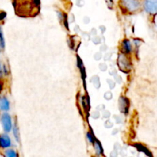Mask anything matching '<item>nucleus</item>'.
I'll return each mask as SVG.
<instances>
[{
  "label": "nucleus",
  "mask_w": 157,
  "mask_h": 157,
  "mask_svg": "<svg viewBox=\"0 0 157 157\" xmlns=\"http://www.w3.org/2000/svg\"><path fill=\"white\" fill-rule=\"evenodd\" d=\"M120 110L124 113H128L129 101L125 98H121L120 99Z\"/></svg>",
  "instance_id": "nucleus-7"
},
{
  "label": "nucleus",
  "mask_w": 157,
  "mask_h": 157,
  "mask_svg": "<svg viewBox=\"0 0 157 157\" xmlns=\"http://www.w3.org/2000/svg\"><path fill=\"white\" fill-rule=\"evenodd\" d=\"M87 139H88L89 142L91 143V144H93L94 142V140H95V138L94 137L93 135H92L90 133H87Z\"/></svg>",
  "instance_id": "nucleus-15"
},
{
  "label": "nucleus",
  "mask_w": 157,
  "mask_h": 157,
  "mask_svg": "<svg viewBox=\"0 0 157 157\" xmlns=\"http://www.w3.org/2000/svg\"><path fill=\"white\" fill-rule=\"evenodd\" d=\"M0 47L2 48H5V39L4 36H3L2 29L1 26H0Z\"/></svg>",
  "instance_id": "nucleus-12"
},
{
  "label": "nucleus",
  "mask_w": 157,
  "mask_h": 157,
  "mask_svg": "<svg viewBox=\"0 0 157 157\" xmlns=\"http://www.w3.org/2000/svg\"><path fill=\"white\" fill-rule=\"evenodd\" d=\"M10 107L9 101L6 97H1L0 98V110L1 111H8Z\"/></svg>",
  "instance_id": "nucleus-8"
},
{
  "label": "nucleus",
  "mask_w": 157,
  "mask_h": 157,
  "mask_svg": "<svg viewBox=\"0 0 157 157\" xmlns=\"http://www.w3.org/2000/svg\"><path fill=\"white\" fill-rule=\"evenodd\" d=\"M39 0H14L16 14L21 17L36 15L39 12Z\"/></svg>",
  "instance_id": "nucleus-1"
},
{
  "label": "nucleus",
  "mask_w": 157,
  "mask_h": 157,
  "mask_svg": "<svg viewBox=\"0 0 157 157\" xmlns=\"http://www.w3.org/2000/svg\"><path fill=\"white\" fill-rule=\"evenodd\" d=\"M123 5L129 11H136L139 9L140 2L137 0H122Z\"/></svg>",
  "instance_id": "nucleus-4"
},
{
  "label": "nucleus",
  "mask_w": 157,
  "mask_h": 157,
  "mask_svg": "<svg viewBox=\"0 0 157 157\" xmlns=\"http://www.w3.org/2000/svg\"><path fill=\"white\" fill-rule=\"evenodd\" d=\"M13 132H14V136L15 137V140H16L18 142H19V133H18V127H17L16 124H15V126H14Z\"/></svg>",
  "instance_id": "nucleus-13"
},
{
  "label": "nucleus",
  "mask_w": 157,
  "mask_h": 157,
  "mask_svg": "<svg viewBox=\"0 0 157 157\" xmlns=\"http://www.w3.org/2000/svg\"><path fill=\"white\" fill-rule=\"evenodd\" d=\"M118 64H119L120 68L125 72H127V71L129 70V67L130 66V64L128 62V60L127 59V58L124 55L119 56Z\"/></svg>",
  "instance_id": "nucleus-5"
},
{
  "label": "nucleus",
  "mask_w": 157,
  "mask_h": 157,
  "mask_svg": "<svg viewBox=\"0 0 157 157\" xmlns=\"http://www.w3.org/2000/svg\"><path fill=\"white\" fill-rule=\"evenodd\" d=\"M12 144L11 142V139L7 134H3L0 135V147L3 149L9 148Z\"/></svg>",
  "instance_id": "nucleus-6"
},
{
  "label": "nucleus",
  "mask_w": 157,
  "mask_h": 157,
  "mask_svg": "<svg viewBox=\"0 0 157 157\" xmlns=\"http://www.w3.org/2000/svg\"><path fill=\"white\" fill-rule=\"evenodd\" d=\"M6 12H0V21H2V20L4 19V18H6Z\"/></svg>",
  "instance_id": "nucleus-16"
},
{
  "label": "nucleus",
  "mask_w": 157,
  "mask_h": 157,
  "mask_svg": "<svg viewBox=\"0 0 157 157\" xmlns=\"http://www.w3.org/2000/svg\"><path fill=\"white\" fill-rule=\"evenodd\" d=\"M135 146H136V147H137V148H138V150H139L140 151H144V153H147V155H150V153H149L148 150H147V149L145 148V147H143L142 145H140V144H136V145H135Z\"/></svg>",
  "instance_id": "nucleus-14"
},
{
  "label": "nucleus",
  "mask_w": 157,
  "mask_h": 157,
  "mask_svg": "<svg viewBox=\"0 0 157 157\" xmlns=\"http://www.w3.org/2000/svg\"><path fill=\"white\" fill-rule=\"evenodd\" d=\"M5 156L7 157H16L18 154L13 150H7L5 152Z\"/></svg>",
  "instance_id": "nucleus-11"
},
{
  "label": "nucleus",
  "mask_w": 157,
  "mask_h": 157,
  "mask_svg": "<svg viewBox=\"0 0 157 157\" xmlns=\"http://www.w3.org/2000/svg\"><path fill=\"white\" fill-rule=\"evenodd\" d=\"M2 73V65H1V63H0V74Z\"/></svg>",
  "instance_id": "nucleus-17"
},
{
  "label": "nucleus",
  "mask_w": 157,
  "mask_h": 157,
  "mask_svg": "<svg viewBox=\"0 0 157 157\" xmlns=\"http://www.w3.org/2000/svg\"><path fill=\"white\" fill-rule=\"evenodd\" d=\"M144 7L146 11L150 14L157 13V0H145Z\"/></svg>",
  "instance_id": "nucleus-3"
},
{
  "label": "nucleus",
  "mask_w": 157,
  "mask_h": 157,
  "mask_svg": "<svg viewBox=\"0 0 157 157\" xmlns=\"http://www.w3.org/2000/svg\"><path fill=\"white\" fill-rule=\"evenodd\" d=\"M123 49L126 54L130 53V51H131V44H130L129 40H124L123 41Z\"/></svg>",
  "instance_id": "nucleus-9"
},
{
  "label": "nucleus",
  "mask_w": 157,
  "mask_h": 157,
  "mask_svg": "<svg viewBox=\"0 0 157 157\" xmlns=\"http://www.w3.org/2000/svg\"><path fill=\"white\" fill-rule=\"evenodd\" d=\"M0 121H1L2 126L6 133H9L12 129V118L11 116L7 113H4L1 115L0 117Z\"/></svg>",
  "instance_id": "nucleus-2"
},
{
  "label": "nucleus",
  "mask_w": 157,
  "mask_h": 157,
  "mask_svg": "<svg viewBox=\"0 0 157 157\" xmlns=\"http://www.w3.org/2000/svg\"><path fill=\"white\" fill-rule=\"evenodd\" d=\"M94 149H95V151H96V153H98V155H101L103 153V148L102 147H101V144H100V142L98 140H97L96 139H95L94 142Z\"/></svg>",
  "instance_id": "nucleus-10"
}]
</instances>
